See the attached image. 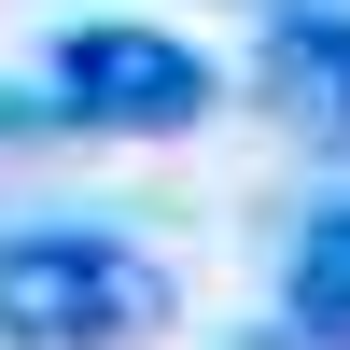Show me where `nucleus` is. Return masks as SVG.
Returning a JSON list of instances; mask_svg holds the SVG:
<instances>
[{
	"mask_svg": "<svg viewBox=\"0 0 350 350\" xmlns=\"http://www.w3.org/2000/svg\"><path fill=\"white\" fill-rule=\"evenodd\" d=\"M42 98H56V126H84V140H183V126H211V112H224V70L183 42V28L84 14V28H56Z\"/></svg>",
	"mask_w": 350,
	"mask_h": 350,
	"instance_id": "f03ea898",
	"label": "nucleus"
},
{
	"mask_svg": "<svg viewBox=\"0 0 350 350\" xmlns=\"http://www.w3.org/2000/svg\"><path fill=\"white\" fill-rule=\"evenodd\" d=\"M252 84L308 154H350V0H280L252 42Z\"/></svg>",
	"mask_w": 350,
	"mask_h": 350,
	"instance_id": "7ed1b4c3",
	"label": "nucleus"
},
{
	"mask_svg": "<svg viewBox=\"0 0 350 350\" xmlns=\"http://www.w3.org/2000/svg\"><path fill=\"white\" fill-rule=\"evenodd\" d=\"M280 323L308 350H350V196H323V211L280 239Z\"/></svg>",
	"mask_w": 350,
	"mask_h": 350,
	"instance_id": "20e7f679",
	"label": "nucleus"
},
{
	"mask_svg": "<svg viewBox=\"0 0 350 350\" xmlns=\"http://www.w3.org/2000/svg\"><path fill=\"white\" fill-rule=\"evenodd\" d=\"M56 126V98H28V84H0V140H42Z\"/></svg>",
	"mask_w": 350,
	"mask_h": 350,
	"instance_id": "39448f33",
	"label": "nucleus"
},
{
	"mask_svg": "<svg viewBox=\"0 0 350 350\" xmlns=\"http://www.w3.org/2000/svg\"><path fill=\"white\" fill-rule=\"evenodd\" d=\"M168 267L112 224H0V350H140Z\"/></svg>",
	"mask_w": 350,
	"mask_h": 350,
	"instance_id": "f257e3e1",
	"label": "nucleus"
}]
</instances>
